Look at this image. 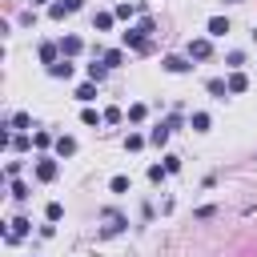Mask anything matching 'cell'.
Segmentation results:
<instances>
[{"label": "cell", "mask_w": 257, "mask_h": 257, "mask_svg": "<svg viewBox=\"0 0 257 257\" xmlns=\"http://www.w3.org/2000/svg\"><path fill=\"white\" fill-rule=\"evenodd\" d=\"M56 173H60V165H56V157H40L36 161V181H56Z\"/></svg>", "instance_id": "6da1fadb"}, {"label": "cell", "mask_w": 257, "mask_h": 257, "mask_svg": "<svg viewBox=\"0 0 257 257\" xmlns=\"http://www.w3.org/2000/svg\"><path fill=\"white\" fill-rule=\"evenodd\" d=\"M8 225H12V229L4 233V241H8V245H16L20 237H28V229H32V221H28V217H12Z\"/></svg>", "instance_id": "7a4b0ae2"}, {"label": "cell", "mask_w": 257, "mask_h": 257, "mask_svg": "<svg viewBox=\"0 0 257 257\" xmlns=\"http://www.w3.org/2000/svg\"><path fill=\"white\" fill-rule=\"evenodd\" d=\"M213 56V44H209V36H197V40H189V60H209Z\"/></svg>", "instance_id": "3957f363"}, {"label": "cell", "mask_w": 257, "mask_h": 257, "mask_svg": "<svg viewBox=\"0 0 257 257\" xmlns=\"http://www.w3.org/2000/svg\"><path fill=\"white\" fill-rule=\"evenodd\" d=\"M161 68H165V72H173V76H181V72H189L193 64H189L185 56H165V60H161Z\"/></svg>", "instance_id": "277c9868"}, {"label": "cell", "mask_w": 257, "mask_h": 257, "mask_svg": "<svg viewBox=\"0 0 257 257\" xmlns=\"http://www.w3.org/2000/svg\"><path fill=\"white\" fill-rule=\"evenodd\" d=\"M80 48H84L80 36H64V40H60V56H64V60H68V56H80Z\"/></svg>", "instance_id": "5b68a950"}, {"label": "cell", "mask_w": 257, "mask_h": 257, "mask_svg": "<svg viewBox=\"0 0 257 257\" xmlns=\"http://www.w3.org/2000/svg\"><path fill=\"white\" fill-rule=\"evenodd\" d=\"M40 60H44L48 68H52L56 60H64V56H60V44H52V40H44V44H40Z\"/></svg>", "instance_id": "8992f818"}, {"label": "cell", "mask_w": 257, "mask_h": 257, "mask_svg": "<svg viewBox=\"0 0 257 257\" xmlns=\"http://www.w3.org/2000/svg\"><path fill=\"white\" fill-rule=\"evenodd\" d=\"M225 84H229V96H237V92H245V88H249V76H245V72H229V76H225Z\"/></svg>", "instance_id": "52a82bcc"}, {"label": "cell", "mask_w": 257, "mask_h": 257, "mask_svg": "<svg viewBox=\"0 0 257 257\" xmlns=\"http://www.w3.org/2000/svg\"><path fill=\"white\" fill-rule=\"evenodd\" d=\"M104 221H108V225H104V229H100V233H104V237H112V233H120V229H124V225H128V221H124V217H120V213H112V209H108V213H104Z\"/></svg>", "instance_id": "ba28073f"}, {"label": "cell", "mask_w": 257, "mask_h": 257, "mask_svg": "<svg viewBox=\"0 0 257 257\" xmlns=\"http://www.w3.org/2000/svg\"><path fill=\"white\" fill-rule=\"evenodd\" d=\"M100 60H104L108 68H120V64H124V48H104V52H100Z\"/></svg>", "instance_id": "9c48e42d"}, {"label": "cell", "mask_w": 257, "mask_h": 257, "mask_svg": "<svg viewBox=\"0 0 257 257\" xmlns=\"http://www.w3.org/2000/svg\"><path fill=\"white\" fill-rule=\"evenodd\" d=\"M48 76H56V80H72V60H56V64L48 68Z\"/></svg>", "instance_id": "30bf717a"}, {"label": "cell", "mask_w": 257, "mask_h": 257, "mask_svg": "<svg viewBox=\"0 0 257 257\" xmlns=\"http://www.w3.org/2000/svg\"><path fill=\"white\" fill-rule=\"evenodd\" d=\"M104 72H108V64H104V60H100V64H96V60H92V64H84V76H88L92 84H100V80H104Z\"/></svg>", "instance_id": "8fae6325"}, {"label": "cell", "mask_w": 257, "mask_h": 257, "mask_svg": "<svg viewBox=\"0 0 257 257\" xmlns=\"http://www.w3.org/2000/svg\"><path fill=\"white\" fill-rule=\"evenodd\" d=\"M76 100H80V104H92V100H96V84H92V80L76 84Z\"/></svg>", "instance_id": "7c38bea8"}, {"label": "cell", "mask_w": 257, "mask_h": 257, "mask_svg": "<svg viewBox=\"0 0 257 257\" xmlns=\"http://www.w3.org/2000/svg\"><path fill=\"white\" fill-rule=\"evenodd\" d=\"M52 149H56V157H72V153H76V141H72V137H64V133H60V137H56V145H52Z\"/></svg>", "instance_id": "4fadbf2b"}, {"label": "cell", "mask_w": 257, "mask_h": 257, "mask_svg": "<svg viewBox=\"0 0 257 257\" xmlns=\"http://www.w3.org/2000/svg\"><path fill=\"white\" fill-rule=\"evenodd\" d=\"M209 36H229V16H213L209 20Z\"/></svg>", "instance_id": "5bb4252c"}, {"label": "cell", "mask_w": 257, "mask_h": 257, "mask_svg": "<svg viewBox=\"0 0 257 257\" xmlns=\"http://www.w3.org/2000/svg\"><path fill=\"white\" fill-rule=\"evenodd\" d=\"M209 124H213L209 112H193V116H189V128H193V133H209Z\"/></svg>", "instance_id": "9a60e30c"}, {"label": "cell", "mask_w": 257, "mask_h": 257, "mask_svg": "<svg viewBox=\"0 0 257 257\" xmlns=\"http://www.w3.org/2000/svg\"><path fill=\"white\" fill-rule=\"evenodd\" d=\"M149 145H157V149H165V145H169V128H165V120L149 133Z\"/></svg>", "instance_id": "2e32d148"}, {"label": "cell", "mask_w": 257, "mask_h": 257, "mask_svg": "<svg viewBox=\"0 0 257 257\" xmlns=\"http://www.w3.org/2000/svg\"><path fill=\"white\" fill-rule=\"evenodd\" d=\"M137 12H141V8H137V4H128V0H124V4H116V8H112V16H116V20H133V16H137Z\"/></svg>", "instance_id": "e0dca14e"}, {"label": "cell", "mask_w": 257, "mask_h": 257, "mask_svg": "<svg viewBox=\"0 0 257 257\" xmlns=\"http://www.w3.org/2000/svg\"><path fill=\"white\" fill-rule=\"evenodd\" d=\"M112 24H116V16H112V12H96V16H92V28H100V32H108Z\"/></svg>", "instance_id": "ac0fdd59"}, {"label": "cell", "mask_w": 257, "mask_h": 257, "mask_svg": "<svg viewBox=\"0 0 257 257\" xmlns=\"http://www.w3.org/2000/svg\"><path fill=\"white\" fill-rule=\"evenodd\" d=\"M205 88H209V92H213V96H217V100H225V96H229V84H225V80H221V76H213V80H209V84H205Z\"/></svg>", "instance_id": "d6986e66"}, {"label": "cell", "mask_w": 257, "mask_h": 257, "mask_svg": "<svg viewBox=\"0 0 257 257\" xmlns=\"http://www.w3.org/2000/svg\"><path fill=\"white\" fill-rule=\"evenodd\" d=\"M80 120H84L88 128H100V124H104V112H96V108H84V112H80Z\"/></svg>", "instance_id": "ffe728a7"}, {"label": "cell", "mask_w": 257, "mask_h": 257, "mask_svg": "<svg viewBox=\"0 0 257 257\" xmlns=\"http://www.w3.org/2000/svg\"><path fill=\"white\" fill-rule=\"evenodd\" d=\"M28 124H32V116L20 108V112H12V128H20V133H28Z\"/></svg>", "instance_id": "44dd1931"}, {"label": "cell", "mask_w": 257, "mask_h": 257, "mask_svg": "<svg viewBox=\"0 0 257 257\" xmlns=\"http://www.w3.org/2000/svg\"><path fill=\"white\" fill-rule=\"evenodd\" d=\"M32 145H36V149H48V145H56V137L40 128V133H32Z\"/></svg>", "instance_id": "7402d4cb"}, {"label": "cell", "mask_w": 257, "mask_h": 257, "mask_svg": "<svg viewBox=\"0 0 257 257\" xmlns=\"http://www.w3.org/2000/svg\"><path fill=\"white\" fill-rule=\"evenodd\" d=\"M165 177H169L165 165H149V181H153V185H165Z\"/></svg>", "instance_id": "603a6c76"}, {"label": "cell", "mask_w": 257, "mask_h": 257, "mask_svg": "<svg viewBox=\"0 0 257 257\" xmlns=\"http://www.w3.org/2000/svg\"><path fill=\"white\" fill-rule=\"evenodd\" d=\"M44 217H48V221H60V217H64V205H60V201H48V205H44Z\"/></svg>", "instance_id": "cb8c5ba5"}, {"label": "cell", "mask_w": 257, "mask_h": 257, "mask_svg": "<svg viewBox=\"0 0 257 257\" xmlns=\"http://www.w3.org/2000/svg\"><path fill=\"white\" fill-rule=\"evenodd\" d=\"M137 32H141V36H153V32H157V20H153V16H141Z\"/></svg>", "instance_id": "d4e9b609"}, {"label": "cell", "mask_w": 257, "mask_h": 257, "mask_svg": "<svg viewBox=\"0 0 257 257\" xmlns=\"http://www.w3.org/2000/svg\"><path fill=\"white\" fill-rule=\"evenodd\" d=\"M145 116H149V108H145V104H128V120H133V124H141Z\"/></svg>", "instance_id": "484cf974"}, {"label": "cell", "mask_w": 257, "mask_h": 257, "mask_svg": "<svg viewBox=\"0 0 257 257\" xmlns=\"http://www.w3.org/2000/svg\"><path fill=\"white\" fill-rule=\"evenodd\" d=\"M124 149H128V153L145 149V137H141V133H128V137H124Z\"/></svg>", "instance_id": "4316f807"}, {"label": "cell", "mask_w": 257, "mask_h": 257, "mask_svg": "<svg viewBox=\"0 0 257 257\" xmlns=\"http://www.w3.org/2000/svg\"><path fill=\"white\" fill-rule=\"evenodd\" d=\"M28 145H32V137H28V133H16V137H12V145H8V149H16V153H24V149H28Z\"/></svg>", "instance_id": "83f0119b"}, {"label": "cell", "mask_w": 257, "mask_h": 257, "mask_svg": "<svg viewBox=\"0 0 257 257\" xmlns=\"http://www.w3.org/2000/svg\"><path fill=\"white\" fill-rule=\"evenodd\" d=\"M108 189H112L116 197H124V193H128V177H112V181H108Z\"/></svg>", "instance_id": "f1b7e54d"}, {"label": "cell", "mask_w": 257, "mask_h": 257, "mask_svg": "<svg viewBox=\"0 0 257 257\" xmlns=\"http://www.w3.org/2000/svg\"><path fill=\"white\" fill-rule=\"evenodd\" d=\"M120 120H124V112H120L116 104H112V108H104V124H120Z\"/></svg>", "instance_id": "f546056e"}, {"label": "cell", "mask_w": 257, "mask_h": 257, "mask_svg": "<svg viewBox=\"0 0 257 257\" xmlns=\"http://www.w3.org/2000/svg\"><path fill=\"white\" fill-rule=\"evenodd\" d=\"M20 169H24V161H8V165H4V177H12V181H16V177H20Z\"/></svg>", "instance_id": "4dcf8cb0"}, {"label": "cell", "mask_w": 257, "mask_h": 257, "mask_svg": "<svg viewBox=\"0 0 257 257\" xmlns=\"http://www.w3.org/2000/svg\"><path fill=\"white\" fill-rule=\"evenodd\" d=\"M12 197H16V201H28V185H24V181H12Z\"/></svg>", "instance_id": "1f68e13d"}, {"label": "cell", "mask_w": 257, "mask_h": 257, "mask_svg": "<svg viewBox=\"0 0 257 257\" xmlns=\"http://www.w3.org/2000/svg\"><path fill=\"white\" fill-rule=\"evenodd\" d=\"M241 64H245V52H229V68L241 72Z\"/></svg>", "instance_id": "d6a6232c"}, {"label": "cell", "mask_w": 257, "mask_h": 257, "mask_svg": "<svg viewBox=\"0 0 257 257\" xmlns=\"http://www.w3.org/2000/svg\"><path fill=\"white\" fill-rule=\"evenodd\" d=\"M60 8L72 16V12H80V8H84V0H60Z\"/></svg>", "instance_id": "836d02e7"}, {"label": "cell", "mask_w": 257, "mask_h": 257, "mask_svg": "<svg viewBox=\"0 0 257 257\" xmlns=\"http://www.w3.org/2000/svg\"><path fill=\"white\" fill-rule=\"evenodd\" d=\"M181 124H185V120H181V116H177V112H173V116H165V128H169V133H177V128H181Z\"/></svg>", "instance_id": "e575fe53"}, {"label": "cell", "mask_w": 257, "mask_h": 257, "mask_svg": "<svg viewBox=\"0 0 257 257\" xmlns=\"http://www.w3.org/2000/svg\"><path fill=\"white\" fill-rule=\"evenodd\" d=\"M165 169H169V173H181V157L169 153V157H165Z\"/></svg>", "instance_id": "d590c367"}, {"label": "cell", "mask_w": 257, "mask_h": 257, "mask_svg": "<svg viewBox=\"0 0 257 257\" xmlns=\"http://www.w3.org/2000/svg\"><path fill=\"white\" fill-rule=\"evenodd\" d=\"M32 4H48V0H32Z\"/></svg>", "instance_id": "8d00e7d4"}]
</instances>
